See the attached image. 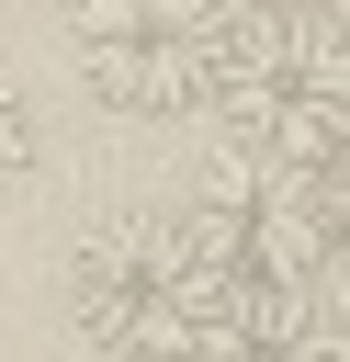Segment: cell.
Segmentation results:
<instances>
[{
	"instance_id": "1",
	"label": "cell",
	"mask_w": 350,
	"mask_h": 362,
	"mask_svg": "<svg viewBox=\"0 0 350 362\" xmlns=\"http://www.w3.org/2000/svg\"><path fill=\"white\" fill-rule=\"evenodd\" d=\"M248 34H260V0H68V57H79L90 102L124 124L215 113Z\"/></svg>"
},
{
	"instance_id": "3",
	"label": "cell",
	"mask_w": 350,
	"mask_h": 362,
	"mask_svg": "<svg viewBox=\"0 0 350 362\" xmlns=\"http://www.w3.org/2000/svg\"><path fill=\"white\" fill-rule=\"evenodd\" d=\"M203 272L226 305L260 294H327L339 283V170H260L237 158L226 181H203V204H181Z\"/></svg>"
},
{
	"instance_id": "5",
	"label": "cell",
	"mask_w": 350,
	"mask_h": 362,
	"mask_svg": "<svg viewBox=\"0 0 350 362\" xmlns=\"http://www.w3.org/2000/svg\"><path fill=\"white\" fill-rule=\"evenodd\" d=\"M34 181V102H23V79L0 68V204Z\"/></svg>"
},
{
	"instance_id": "2",
	"label": "cell",
	"mask_w": 350,
	"mask_h": 362,
	"mask_svg": "<svg viewBox=\"0 0 350 362\" xmlns=\"http://www.w3.org/2000/svg\"><path fill=\"white\" fill-rule=\"evenodd\" d=\"M215 305L226 294H215L181 215H113L68 260V317H79V339L102 362H181L215 328Z\"/></svg>"
},
{
	"instance_id": "4",
	"label": "cell",
	"mask_w": 350,
	"mask_h": 362,
	"mask_svg": "<svg viewBox=\"0 0 350 362\" xmlns=\"http://www.w3.org/2000/svg\"><path fill=\"white\" fill-rule=\"evenodd\" d=\"M237 158L260 170H339V136H350V68H339V23L327 11H260L248 57L226 68L215 90Z\"/></svg>"
}]
</instances>
